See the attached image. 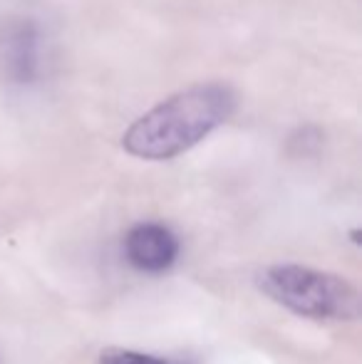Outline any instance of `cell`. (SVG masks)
<instances>
[{
  "label": "cell",
  "instance_id": "6",
  "mask_svg": "<svg viewBox=\"0 0 362 364\" xmlns=\"http://www.w3.org/2000/svg\"><path fill=\"white\" fill-rule=\"evenodd\" d=\"M0 364H3V360H0Z\"/></svg>",
  "mask_w": 362,
  "mask_h": 364
},
{
  "label": "cell",
  "instance_id": "4",
  "mask_svg": "<svg viewBox=\"0 0 362 364\" xmlns=\"http://www.w3.org/2000/svg\"><path fill=\"white\" fill-rule=\"evenodd\" d=\"M124 250L127 263L139 273L159 275L166 273L179 258V238L176 233L164 223L156 220H144V223H134L124 235Z\"/></svg>",
  "mask_w": 362,
  "mask_h": 364
},
{
  "label": "cell",
  "instance_id": "3",
  "mask_svg": "<svg viewBox=\"0 0 362 364\" xmlns=\"http://www.w3.org/2000/svg\"><path fill=\"white\" fill-rule=\"evenodd\" d=\"M48 58L45 30L35 18L10 20L0 30V68L8 85L33 90L40 85Z\"/></svg>",
  "mask_w": 362,
  "mask_h": 364
},
{
  "label": "cell",
  "instance_id": "2",
  "mask_svg": "<svg viewBox=\"0 0 362 364\" xmlns=\"http://www.w3.org/2000/svg\"><path fill=\"white\" fill-rule=\"evenodd\" d=\"M258 288L280 307L313 320L353 322L362 312L360 292L350 280L308 265H268L258 273Z\"/></svg>",
  "mask_w": 362,
  "mask_h": 364
},
{
  "label": "cell",
  "instance_id": "5",
  "mask_svg": "<svg viewBox=\"0 0 362 364\" xmlns=\"http://www.w3.org/2000/svg\"><path fill=\"white\" fill-rule=\"evenodd\" d=\"M100 364H181L166 357L147 355V352L137 350H122V347H107L100 355Z\"/></svg>",
  "mask_w": 362,
  "mask_h": 364
},
{
  "label": "cell",
  "instance_id": "1",
  "mask_svg": "<svg viewBox=\"0 0 362 364\" xmlns=\"http://www.w3.org/2000/svg\"><path fill=\"white\" fill-rule=\"evenodd\" d=\"M238 97L223 82L193 85L142 114L122 136V149L144 161L181 156L233 117Z\"/></svg>",
  "mask_w": 362,
  "mask_h": 364
}]
</instances>
